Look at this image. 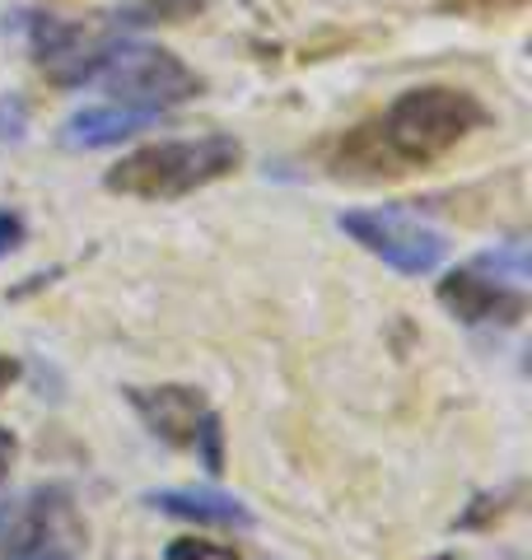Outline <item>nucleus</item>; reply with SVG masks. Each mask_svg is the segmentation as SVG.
<instances>
[{
    "label": "nucleus",
    "instance_id": "obj_6",
    "mask_svg": "<svg viewBox=\"0 0 532 560\" xmlns=\"http://www.w3.org/2000/svg\"><path fill=\"white\" fill-rule=\"evenodd\" d=\"M342 234H350L369 257H379L383 267H393L402 276H430L439 261H443V234L430 230L425 220L406 215V210H346L342 220Z\"/></svg>",
    "mask_w": 532,
    "mask_h": 560
},
{
    "label": "nucleus",
    "instance_id": "obj_14",
    "mask_svg": "<svg viewBox=\"0 0 532 560\" xmlns=\"http://www.w3.org/2000/svg\"><path fill=\"white\" fill-rule=\"evenodd\" d=\"M10 378H14V360H10V355H0V393L10 388Z\"/></svg>",
    "mask_w": 532,
    "mask_h": 560
},
{
    "label": "nucleus",
    "instance_id": "obj_1",
    "mask_svg": "<svg viewBox=\"0 0 532 560\" xmlns=\"http://www.w3.org/2000/svg\"><path fill=\"white\" fill-rule=\"evenodd\" d=\"M486 121L482 98L449 84H425L406 90L383 108V117L360 121L336 145V168L360 173V178H397L443 160Z\"/></svg>",
    "mask_w": 532,
    "mask_h": 560
},
{
    "label": "nucleus",
    "instance_id": "obj_2",
    "mask_svg": "<svg viewBox=\"0 0 532 560\" xmlns=\"http://www.w3.org/2000/svg\"><path fill=\"white\" fill-rule=\"evenodd\" d=\"M243 164V145L234 136H197V140H159V145L131 150L108 168V187L136 201H177L187 191L229 178Z\"/></svg>",
    "mask_w": 532,
    "mask_h": 560
},
{
    "label": "nucleus",
    "instance_id": "obj_13",
    "mask_svg": "<svg viewBox=\"0 0 532 560\" xmlns=\"http://www.w3.org/2000/svg\"><path fill=\"white\" fill-rule=\"evenodd\" d=\"M10 463H14V434H10V430H0V481H5Z\"/></svg>",
    "mask_w": 532,
    "mask_h": 560
},
{
    "label": "nucleus",
    "instance_id": "obj_7",
    "mask_svg": "<svg viewBox=\"0 0 532 560\" xmlns=\"http://www.w3.org/2000/svg\"><path fill=\"white\" fill-rule=\"evenodd\" d=\"M146 504L164 510L173 518H192V523H210V528H253V510L243 500L224 495L216 486H169V490H150Z\"/></svg>",
    "mask_w": 532,
    "mask_h": 560
},
{
    "label": "nucleus",
    "instance_id": "obj_3",
    "mask_svg": "<svg viewBox=\"0 0 532 560\" xmlns=\"http://www.w3.org/2000/svg\"><path fill=\"white\" fill-rule=\"evenodd\" d=\"M439 300L463 323H519L528 308V248L505 243V248L482 253L467 267L449 271L439 285Z\"/></svg>",
    "mask_w": 532,
    "mask_h": 560
},
{
    "label": "nucleus",
    "instance_id": "obj_12",
    "mask_svg": "<svg viewBox=\"0 0 532 560\" xmlns=\"http://www.w3.org/2000/svg\"><path fill=\"white\" fill-rule=\"evenodd\" d=\"M206 0H150V14L159 20H187V14H197Z\"/></svg>",
    "mask_w": 532,
    "mask_h": 560
},
{
    "label": "nucleus",
    "instance_id": "obj_15",
    "mask_svg": "<svg viewBox=\"0 0 532 560\" xmlns=\"http://www.w3.org/2000/svg\"><path fill=\"white\" fill-rule=\"evenodd\" d=\"M47 560H57V556H47Z\"/></svg>",
    "mask_w": 532,
    "mask_h": 560
},
{
    "label": "nucleus",
    "instance_id": "obj_5",
    "mask_svg": "<svg viewBox=\"0 0 532 560\" xmlns=\"http://www.w3.org/2000/svg\"><path fill=\"white\" fill-rule=\"evenodd\" d=\"M127 397H131L136 416L150 425L154 440L197 453L206 471H224V430H220V416L210 411V401L197 388H177V383H164V388H131Z\"/></svg>",
    "mask_w": 532,
    "mask_h": 560
},
{
    "label": "nucleus",
    "instance_id": "obj_10",
    "mask_svg": "<svg viewBox=\"0 0 532 560\" xmlns=\"http://www.w3.org/2000/svg\"><path fill=\"white\" fill-rule=\"evenodd\" d=\"M443 5L458 14H472V20H490V14H509V10L528 5V0H443Z\"/></svg>",
    "mask_w": 532,
    "mask_h": 560
},
{
    "label": "nucleus",
    "instance_id": "obj_11",
    "mask_svg": "<svg viewBox=\"0 0 532 560\" xmlns=\"http://www.w3.org/2000/svg\"><path fill=\"white\" fill-rule=\"evenodd\" d=\"M24 243V220L14 210H0V257H10Z\"/></svg>",
    "mask_w": 532,
    "mask_h": 560
},
{
    "label": "nucleus",
    "instance_id": "obj_4",
    "mask_svg": "<svg viewBox=\"0 0 532 560\" xmlns=\"http://www.w3.org/2000/svg\"><path fill=\"white\" fill-rule=\"evenodd\" d=\"M94 80L108 94H117L127 108H146V113L173 108V103H187L201 94L197 70H187L173 51L146 47V43H113L103 51Z\"/></svg>",
    "mask_w": 532,
    "mask_h": 560
},
{
    "label": "nucleus",
    "instance_id": "obj_8",
    "mask_svg": "<svg viewBox=\"0 0 532 560\" xmlns=\"http://www.w3.org/2000/svg\"><path fill=\"white\" fill-rule=\"evenodd\" d=\"M159 113H146V108H127V103H117V108H84L76 113L61 127V140L70 150H103V145H122L127 136L146 131Z\"/></svg>",
    "mask_w": 532,
    "mask_h": 560
},
{
    "label": "nucleus",
    "instance_id": "obj_9",
    "mask_svg": "<svg viewBox=\"0 0 532 560\" xmlns=\"http://www.w3.org/2000/svg\"><path fill=\"white\" fill-rule=\"evenodd\" d=\"M164 560H239V551L224 547V541H210V537H183L164 551Z\"/></svg>",
    "mask_w": 532,
    "mask_h": 560
}]
</instances>
